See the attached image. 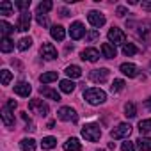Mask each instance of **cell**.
I'll return each instance as SVG.
<instances>
[{
  "label": "cell",
  "instance_id": "1",
  "mask_svg": "<svg viewBox=\"0 0 151 151\" xmlns=\"http://www.w3.org/2000/svg\"><path fill=\"white\" fill-rule=\"evenodd\" d=\"M84 100L91 105H101V103H105L107 94H105V91H101L98 87H91V89L84 91Z\"/></svg>",
  "mask_w": 151,
  "mask_h": 151
},
{
  "label": "cell",
  "instance_id": "2",
  "mask_svg": "<svg viewBox=\"0 0 151 151\" xmlns=\"http://www.w3.org/2000/svg\"><path fill=\"white\" fill-rule=\"evenodd\" d=\"M82 137H84L86 140H89V142L100 140V137H101V128H100V124H96V123L86 124V126L82 128Z\"/></svg>",
  "mask_w": 151,
  "mask_h": 151
},
{
  "label": "cell",
  "instance_id": "3",
  "mask_svg": "<svg viewBox=\"0 0 151 151\" xmlns=\"http://www.w3.org/2000/svg\"><path fill=\"white\" fill-rule=\"evenodd\" d=\"M57 117L60 121H66V123H77L78 121V114L75 109L71 107H60L59 112H57Z\"/></svg>",
  "mask_w": 151,
  "mask_h": 151
},
{
  "label": "cell",
  "instance_id": "4",
  "mask_svg": "<svg viewBox=\"0 0 151 151\" xmlns=\"http://www.w3.org/2000/svg\"><path fill=\"white\" fill-rule=\"evenodd\" d=\"M130 133H132V126H130L128 123H119V124L110 132V137H112L114 140H119V139H128Z\"/></svg>",
  "mask_w": 151,
  "mask_h": 151
},
{
  "label": "cell",
  "instance_id": "5",
  "mask_svg": "<svg viewBox=\"0 0 151 151\" xmlns=\"http://www.w3.org/2000/svg\"><path fill=\"white\" fill-rule=\"evenodd\" d=\"M109 43H112L114 46L116 45H124L126 43V34L119 29V27H112L110 30H109Z\"/></svg>",
  "mask_w": 151,
  "mask_h": 151
},
{
  "label": "cell",
  "instance_id": "6",
  "mask_svg": "<svg viewBox=\"0 0 151 151\" xmlns=\"http://www.w3.org/2000/svg\"><path fill=\"white\" fill-rule=\"evenodd\" d=\"M29 109L34 112V114H37V116H41V117H45V116H48V112H50V109H48V105L43 101V100H30V103H29Z\"/></svg>",
  "mask_w": 151,
  "mask_h": 151
},
{
  "label": "cell",
  "instance_id": "7",
  "mask_svg": "<svg viewBox=\"0 0 151 151\" xmlns=\"http://www.w3.org/2000/svg\"><path fill=\"white\" fill-rule=\"evenodd\" d=\"M109 75H110V71H109L107 68H100V69H93V71L89 73V78H91L94 84H103V82L109 80Z\"/></svg>",
  "mask_w": 151,
  "mask_h": 151
},
{
  "label": "cell",
  "instance_id": "8",
  "mask_svg": "<svg viewBox=\"0 0 151 151\" xmlns=\"http://www.w3.org/2000/svg\"><path fill=\"white\" fill-rule=\"evenodd\" d=\"M87 20H89V23H91L94 29H100V27L105 25V14L100 13V11H89Z\"/></svg>",
  "mask_w": 151,
  "mask_h": 151
},
{
  "label": "cell",
  "instance_id": "9",
  "mask_svg": "<svg viewBox=\"0 0 151 151\" xmlns=\"http://www.w3.org/2000/svg\"><path fill=\"white\" fill-rule=\"evenodd\" d=\"M86 34H87V32H86V27H84L80 22L71 23V27H69V37H71V39H82Z\"/></svg>",
  "mask_w": 151,
  "mask_h": 151
},
{
  "label": "cell",
  "instance_id": "10",
  "mask_svg": "<svg viewBox=\"0 0 151 151\" xmlns=\"http://www.w3.org/2000/svg\"><path fill=\"white\" fill-rule=\"evenodd\" d=\"M30 20H32V14L30 11H25L20 14V20H18V25H16V30L20 32H27L30 29Z\"/></svg>",
  "mask_w": 151,
  "mask_h": 151
},
{
  "label": "cell",
  "instance_id": "11",
  "mask_svg": "<svg viewBox=\"0 0 151 151\" xmlns=\"http://www.w3.org/2000/svg\"><path fill=\"white\" fill-rule=\"evenodd\" d=\"M41 57L45 60H53L57 59V48L52 45V43H43L41 46Z\"/></svg>",
  "mask_w": 151,
  "mask_h": 151
},
{
  "label": "cell",
  "instance_id": "12",
  "mask_svg": "<svg viewBox=\"0 0 151 151\" xmlns=\"http://www.w3.org/2000/svg\"><path fill=\"white\" fill-rule=\"evenodd\" d=\"M119 69H121L123 75H126L128 78H135L137 75H139V68H137L135 64H132V62H123V64L119 66Z\"/></svg>",
  "mask_w": 151,
  "mask_h": 151
},
{
  "label": "cell",
  "instance_id": "13",
  "mask_svg": "<svg viewBox=\"0 0 151 151\" xmlns=\"http://www.w3.org/2000/svg\"><path fill=\"white\" fill-rule=\"evenodd\" d=\"M80 57H82V60H87V62H96V60L100 59V52H98L96 48H86V50H82Z\"/></svg>",
  "mask_w": 151,
  "mask_h": 151
},
{
  "label": "cell",
  "instance_id": "14",
  "mask_svg": "<svg viewBox=\"0 0 151 151\" xmlns=\"http://www.w3.org/2000/svg\"><path fill=\"white\" fill-rule=\"evenodd\" d=\"M14 93H16L18 96H22V98H29V94L32 93V87H30L29 82H18V84L14 86Z\"/></svg>",
  "mask_w": 151,
  "mask_h": 151
},
{
  "label": "cell",
  "instance_id": "15",
  "mask_svg": "<svg viewBox=\"0 0 151 151\" xmlns=\"http://www.w3.org/2000/svg\"><path fill=\"white\" fill-rule=\"evenodd\" d=\"M39 93H41L45 98H48V100H53V101H60V94H59L55 89H52V87L41 86V87H39Z\"/></svg>",
  "mask_w": 151,
  "mask_h": 151
},
{
  "label": "cell",
  "instance_id": "16",
  "mask_svg": "<svg viewBox=\"0 0 151 151\" xmlns=\"http://www.w3.org/2000/svg\"><path fill=\"white\" fill-rule=\"evenodd\" d=\"M64 151H82V144L77 137H71L64 142Z\"/></svg>",
  "mask_w": 151,
  "mask_h": 151
},
{
  "label": "cell",
  "instance_id": "17",
  "mask_svg": "<svg viewBox=\"0 0 151 151\" xmlns=\"http://www.w3.org/2000/svg\"><path fill=\"white\" fill-rule=\"evenodd\" d=\"M2 121H4V124H6L7 128H13V126H14V114H13V110H9L7 107L2 109Z\"/></svg>",
  "mask_w": 151,
  "mask_h": 151
},
{
  "label": "cell",
  "instance_id": "18",
  "mask_svg": "<svg viewBox=\"0 0 151 151\" xmlns=\"http://www.w3.org/2000/svg\"><path fill=\"white\" fill-rule=\"evenodd\" d=\"M50 36H52L55 41H64L66 30H64V27H60V25H53V27L50 29Z\"/></svg>",
  "mask_w": 151,
  "mask_h": 151
},
{
  "label": "cell",
  "instance_id": "19",
  "mask_svg": "<svg viewBox=\"0 0 151 151\" xmlns=\"http://www.w3.org/2000/svg\"><path fill=\"white\" fill-rule=\"evenodd\" d=\"M116 46L112 45V43H103L101 45V55L105 57V59H114L116 57Z\"/></svg>",
  "mask_w": 151,
  "mask_h": 151
},
{
  "label": "cell",
  "instance_id": "20",
  "mask_svg": "<svg viewBox=\"0 0 151 151\" xmlns=\"http://www.w3.org/2000/svg\"><path fill=\"white\" fill-rule=\"evenodd\" d=\"M60 91L64 93V94H71L73 91H75V87H77V84H75L73 80H69V78H66V80H60Z\"/></svg>",
  "mask_w": 151,
  "mask_h": 151
},
{
  "label": "cell",
  "instance_id": "21",
  "mask_svg": "<svg viewBox=\"0 0 151 151\" xmlns=\"http://www.w3.org/2000/svg\"><path fill=\"white\" fill-rule=\"evenodd\" d=\"M135 146L140 149V151H151V139L149 137H139L135 140Z\"/></svg>",
  "mask_w": 151,
  "mask_h": 151
},
{
  "label": "cell",
  "instance_id": "22",
  "mask_svg": "<svg viewBox=\"0 0 151 151\" xmlns=\"http://www.w3.org/2000/svg\"><path fill=\"white\" fill-rule=\"evenodd\" d=\"M66 75H68L69 78H80V77H82V69H80L78 66L71 64V66L66 68Z\"/></svg>",
  "mask_w": 151,
  "mask_h": 151
},
{
  "label": "cell",
  "instance_id": "23",
  "mask_svg": "<svg viewBox=\"0 0 151 151\" xmlns=\"http://www.w3.org/2000/svg\"><path fill=\"white\" fill-rule=\"evenodd\" d=\"M13 48H14V43H13L11 37H2L0 39V50H2L4 53H9Z\"/></svg>",
  "mask_w": 151,
  "mask_h": 151
},
{
  "label": "cell",
  "instance_id": "24",
  "mask_svg": "<svg viewBox=\"0 0 151 151\" xmlns=\"http://www.w3.org/2000/svg\"><path fill=\"white\" fill-rule=\"evenodd\" d=\"M20 146H22L23 151H36V140H34V139L25 137V139L20 140Z\"/></svg>",
  "mask_w": 151,
  "mask_h": 151
},
{
  "label": "cell",
  "instance_id": "25",
  "mask_svg": "<svg viewBox=\"0 0 151 151\" xmlns=\"http://www.w3.org/2000/svg\"><path fill=\"white\" fill-rule=\"evenodd\" d=\"M57 77H59L57 71H46V73H43L39 77V80H41V84H50V82H55Z\"/></svg>",
  "mask_w": 151,
  "mask_h": 151
},
{
  "label": "cell",
  "instance_id": "26",
  "mask_svg": "<svg viewBox=\"0 0 151 151\" xmlns=\"http://www.w3.org/2000/svg\"><path fill=\"white\" fill-rule=\"evenodd\" d=\"M53 7V4L50 2V0H45V2H41V4H37V9H36V14H43V16H46V13L50 11Z\"/></svg>",
  "mask_w": 151,
  "mask_h": 151
},
{
  "label": "cell",
  "instance_id": "27",
  "mask_svg": "<svg viewBox=\"0 0 151 151\" xmlns=\"http://www.w3.org/2000/svg\"><path fill=\"white\" fill-rule=\"evenodd\" d=\"M14 32V27L11 25V23H7V22H0V34H2V37H9V34H13Z\"/></svg>",
  "mask_w": 151,
  "mask_h": 151
},
{
  "label": "cell",
  "instance_id": "28",
  "mask_svg": "<svg viewBox=\"0 0 151 151\" xmlns=\"http://www.w3.org/2000/svg\"><path fill=\"white\" fill-rule=\"evenodd\" d=\"M0 14L11 16V14H13V2H9V0H4V2H0Z\"/></svg>",
  "mask_w": 151,
  "mask_h": 151
},
{
  "label": "cell",
  "instance_id": "29",
  "mask_svg": "<svg viewBox=\"0 0 151 151\" xmlns=\"http://www.w3.org/2000/svg\"><path fill=\"white\" fill-rule=\"evenodd\" d=\"M55 146H57V139L55 137H45L41 140V147L43 149H53Z\"/></svg>",
  "mask_w": 151,
  "mask_h": 151
},
{
  "label": "cell",
  "instance_id": "30",
  "mask_svg": "<svg viewBox=\"0 0 151 151\" xmlns=\"http://www.w3.org/2000/svg\"><path fill=\"white\" fill-rule=\"evenodd\" d=\"M137 52H139V48H137L133 43H124V45H123V53H124V55L132 57V55H135Z\"/></svg>",
  "mask_w": 151,
  "mask_h": 151
},
{
  "label": "cell",
  "instance_id": "31",
  "mask_svg": "<svg viewBox=\"0 0 151 151\" xmlns=\"http://www.w3.org/2000/svg\"><path fill=\"white\" fill-rule=\"evenodd\" d=\"M18 50H22V52H25V50H29L30 46H32V37H22L20 41H18Z\"/></svg>",
  "mask_w": 151,
  "mask_h": 151
},
{
  "label": "cell",
  "instance_id": "32",
  "mask_svg": "<svg viewBox=\"0 0 151 151\" xmlns=\"http://www.w3.org/2000/svg\"><path fill=\"white\" fill-rule=\"evenodd\" d=\"M139 132H140V135L149 133V132H151V119H142V121L139 123Z\"/></svg>",
  "mask_w": 151,
  "mask_h": 151
},
{
  "label": "cell",
  "instance_id": "33",
  "mask_svg": "<svg viewBox=\"0 0 151 151\" xmlns=\"http://www.w3.org/2000/svg\"><path fill=\"white\" fill-rule=\"evenodd\" d=\"M124 116H126V117H130V119L137 116V109H135V105H133L132 101L124 105Z\"/></svg>",
  "mask_w": 151,
  "mask_h": 151
},
{
  "label": "cell",
  "instance_id": "34",
  "mask_svg": "<svg viewBox=\"0 0 151 151\" xmlns=\"http://www.w3.org/2000/svg\"><path fill=\"white\" fill-rule=\"evenodd\" d=\"M124 89V80H121V78H116L114 82H112V86H110V91L112 93H119V91H123Z\"/></svg>",
  "mask_w": 151,
  "mask_h": 151
},
{
  "label": "cell",
  "instance_id": "35",
  "mask_svg": "<svg viewBox=\"0 0 151 151\" xmlns=\"http://www.w3.org/2000/svg\"><path fill=\"white\" fill-rule=\"evenodd\" d=\"M0 75H2V86H9V82L13 80V73L9 69H2Z\"/></svg>",
  "mask_w": 151,
  "mask_h": 151
},
{
  "label": "cell",
  "instance_id": "36",
  "mask_svg": "<svg viewBox=\"0 0 151 151\" xmlns=\"http://www.w3.org/2000/svg\"><path fill=\"white\" fill-rule=\"evenodd\" d=\"M16 7H18L22 13L29 11V7H30V0H18V2H16Z\"/></svg>",
  "mask_w": 151,
  "mask_h": 151
},
{
  "label": "cell",
  "instance_id": "37",
  "mask_svg": "<svg viewBox=\"0 0 151 151\" xmlns=\"http://www.w3.org/2000/svg\"><path fill=\"white\" fill-rule=\"evenodd\" d=\"M86 39H87L89 43H93V41H96V39H100V32H98L96 29H93V30H89V32L86 34Z\"/></svg>",
  "mask_w": 151,
  "mask_h": 151
},
{
  "label": "cell",
  "instance_id": "38",
  "mask_svg": "<svg viewBox=\"0 0 151 151\" xmlns=\"http://www.w3.org/2000/svg\"><path fill=\"white\" fill-rule=\"evenodd\" d=\"M121 149H123V151H137V149H135V142H130V140L123 142Z\"/></svg>",
  "mask_w": 151,
  "mask_h": 151
},
{
  "label": "cell",
  "instance_id": "39",
  "mask_svg": "<svg viewBox=\"0 0 151 151\" xmlns=\"http://www.w3.org/2000/svg\"><path fill=\"white\" fill-rule=\"evenodd\" d=\"M36 22H37L41 27H48V18L43 16V14H36Z\"/></svg>",
  "mask_w": 151,
  "mask_h": 151
},
{
  "label": "cell",
  "instance_id": "40",
  "mask_svg": "<svg viewBox=\"0 0 151 151\" xmlns=\"http://www.w3.org/2000/svg\"><path fill=\"white\" fill-rule=\"evenodd\" d=\"M116 14H117L119 18H124V16L128 14V9H126V7H123V6H119V7L116 9Z\"/></svg>",
  "mask_w": 151,
  "mask_h": 151
},
{
  "label": "cell",
  "instance_id": "41",
  "mask_svg": "<svg viewBox=\"0 0 151 151\" xmlns=\"http://www.w3.org/2000/svg\"><path fill=\"white\" fill-rule=\"evenodd\" d=\"M6 107H7L9 110H13V112H14V109L18 107V101H16V100H7V103H6Z\"/></svg>",
  "mask_w": 151,
  "mask_h": 151
},
{
  "label": "cell",
  "instance_id": "42",
  "mask_svg": "<svg viewBox=\"0 0 151 151\" xmlns=\"http://www.w3.org/2000/svg\"><path fill=\"white\" fill-rule=\"evenodd\" d=\"M140 6H142V9H144V11H151V2H142Z\"/></svg>",
  "mask_w": 151,
  "mask_h": 151
},
{
  "label": "cell",
  "instance_id": "43",
  "mask_svg": "<svg viewBox=\"0 0 151 151\" xmlns=\"http://www.w3.org/2000/svg\"><path fill=\"white\" fill-rule=\"evenodd\" d=\"M22 117H23V121H25L27 124H29V123H32V121H30V117L27 116V112H22Z\"/></svg>",
  "mask_w": 151,
  "mask_h": 151
},
{
  "label": "cell",
  "instance_id": "44",
  "mask_svg": "<svg viewBox=\"0 0 151 151\" xmlns=\"http://www.w3.org/2000/svg\"><path fill=\"white\" fill-rule=\"evenodd\" d=\"M144 105H146V109H149V110H151V96H149V98L144 101Z\"/></svg>",
  "mask_w": 151,
  "mask_h": 151
},
{
  "label": "cell",
  "instance_id": "45",
  "mask_svg": "<svg viewBox=\"0 0 151 151\" xmlns=\"http://www.w3.org/2000/svg\"><path fill=\"white\" fill-rule=\"evenodd\" d=\"M60 13H62V14H60V16H69V13H68V11H66V9H62V11H60Z\"/></svg>",
  "mask_w": 151,
  "mask_h": 151
},
{
  "label": "cell",
  "instance_id": "46",
  "mask_svg": "<svg viewBox=\"0 0 151 151\" xmlns=\"http://www.w3.org/2000/svg\"><path fill=\"white\" fill-rule=\"evenodd\" d=\"M149 73H151V62H149Z\"/></svg>",
  "mask_w": 151,
  "mask_h": 151
},
{
  "label": "cell",
  "instance_id": "47",
  "mask_svg": "<svg viewBox=\"0 0 151 151\" xmlns=\"http://www.w3.org/2000/svg\"><path fill=\"white\" fill-rule=\"evenodd\" d=\"M98 151H103V149H98Z\"/></svg>",
  "mask_w": 151,
  "mask_h": 151
}]
</instances>
